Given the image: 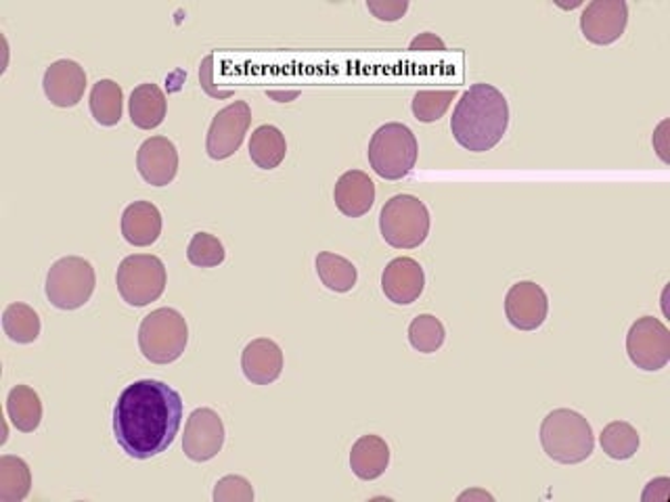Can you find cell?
Masks as SVG:
<instances>
[{"mask_svg":"<svg viewBox=\"0 0 670 502\" xmlns=\"http://www.w3.org/2000/svg\"><path fill=\"white\" fill-rule=\"evenodd\" d=\"M285 153H287V142L284 132L277 126L265 124L252 132L249 158L258 168L263 170L279 168L285 160Z\"/></svg>","mask_w":670,"mask_h":502,"instance_id":"obj_23","label":"cell"},{"mask_svg":"<svg viewBox=\"0 0 670 502\" xmlns=\"http://www.w3.org/2000/svg\"><path fill=\"white\" fill-rule=\"evenodd\" d=\"M123 86L114 81H99L91 90V114L102 126H116L123 120Z\"/></svg>","mask_w":670,"mask_h":502,"instance_id":"obj_26","label":"cell"},{"mask_svg":"<svg viewBox=\"0 0 670 502\" xmlns=\"http://www.w3.org/2000/svg\"><path fill=\"white\" fill-rule=\"evenodd\" d=\"M669 128V121H662L660 126H658V130H656V135H653V145H656V149H658V153H660V158L664 161H669L667 158V142H664V130Z\"/></svg>","mask_w":670,"mask_h":502,"instance_id":"obj_36","label":"cell"},{"mask_svg":"<svg viewBox=\"0 0 670 502\" xmlns=\"http://www.w3.org/2000/svg\"><path fill=\"white\" fill-rule=\"evenodd\" d=\"M338 210L348 218H361L375 203V184L361 170L344 172L333 189Z\"/></svg>","mask_w":670,"mask_h":502,"instance_id":"obj_18","label":"cell"},{"mask_svg":"<svg viewBox=\"0 0 670 502\" xmlns=\"http://www.w3.org/2000/svg\"><path fill=\"white\" fill-rule=\"evenodd\" d=\"M549 298L534 281L515 282L506 296V317L518 331H536L547 321Z\"/></svg>","mask_w":670,"mask_h":502,"instance_id":"obj_13","label":"cell"},{"mask_svg":"<svg viewBox=\"0 0 670 502\" xmlns=\"http://www.w3.org/2000/svg\"><path fill=\"white\" fill-rule=\"evenodd\" d=\"M224 446V425L212 408H195L184 425L183 450L187 459L212 461Z\"/></svg>","mask_w":670,"mask_h":502,"instance_id":"obj_12","label":"cell"},{"mask_svg":"<svg viewBox=\"0 0 670 502\" xmlns=\"http://www.w3.org/2000/svg\"><path fill=\"white\" fill-rule=\"evenodd\" d=\"M7 415L23 434L36 431L42 421L41 396L30 385H15L7 396Z\"/></svg>","mask_w":670,"mask_h":502,"instance_id":"obj_22","label":"cell"},{"mask_svg":"<svg viewBox=\"0 0 670 502\" xmlns=\"http://www.w3.org/2000/svg\"><path fill=\"white\" fill-rule=\"evenodd\" d=\"M187 258L198 268H216L226 258L224 245L210 233H195L187 247Z\"/></svg>","mask_w":670,"mask_h":502,"instance_id":"obj_30","label":"cell"},{"mask_svg":"<svg viewBox=\"0 0 670 502\" xmlns=\"http://www.w3.org/2000/svg\"><path fill=\"white\" fill-rule=\"evenodd\" d=\"M128 109H130V120L137 128L153 130L166 118L168 100H166L162 88L158 84L149 82L132 90L130 100H128Z\"/></svg>","mask_w":670,"mask_h":502,"instance_id":"obj_21","label":"cell"},{"mask_svg":"<svg viewBox=\"0 0 670 502\" xmlns=\"http://www.w3.org/2000/svg\"><path fill=\"white\" fill-rule=\"evenodd\" d=\"M445 340H447L445 324L434 314H419L408 327V342L422 354L438 352Z\"/></svg>","mask_w":670,"mask_h":502,"instance_id":"obj_29","label":"cell"},{"mask_svg":"<svg viewBox=\"0 0 670 502\" xmlns=\"http://www.w3.org/2000/svg\"><path fill=\"white\" fill-rule=\"evenodd\" d=\"M32 490V471L28 462L2 455L0 457V502H21L28 499Z\"/></svg>","mask_w":670,"mask_h":502,"instance_id":"obj_24","label":"cell"},{"mask_svg":"<svg viewBox=\"0 0 670 502\" xmlns=\"http://www.w3.org/2000/svg\"><path fill=\"white\" fill-rule=\"evenodd\" d=\"M541 446L549 459L562 464L587 461L595 450L591 423L576 410H551L541 425Z\"/></svg>","mask_w":670,"mask_h":502,"instance_id":"obj_3","label":"cell"},{"mask_svg":"<svg viewBox=\"0 0 670 502\" xmlns=\"http://www.w3.org/2000/svg\"><path fill=\"white\" fill-rule=\"evenodd\" d=\"M457 90H419L413 99V116L424 124L438 121L447 114Z\"/></svg>","mask_w":670,"mask_h":502,"instance_id":"obj_31","label":"cell"},{"mask_svg":"<svg viewBox=\"0 0 670 502\" xmlns=\"http://www.w3.org/2000/svg\"><path fill=\"white\" fill-rule=\"evenodd\" d=\"M509 126V103L492 84H474L457 103L450 132L471 153H485L503 141Z\"/></svg>","mask_w":670,"mask_h":502,"instance_id":"obj_2","label":"cell"},{"mask_svg":"<svg viewBox=\"0 0 670 502\" xmlns=\"http://www.w3.org/2000/svg\"><path fill=\"white\" fill-rule=\"evenodd\" d=\"M183 423V398L168 383H130L114 408V436L130 459L147 461L166 452Z\"/></svg>","mask_w":670,"mask_h":502,"instance_id":"obj_1","label":"cell"},{"mask_svg":"<svg viewBox=\"0 0 670 502\" xmlns=\"http://www.w3.org/2000/svg\"><path fill=\"white\" fill-rule=\"evenodd\" d=\"M669 490H670L669 478H658V480H653V482L648 483V488H646V492H644V496H641V501H644V502H650V501L667 502V501H669Z\"/></svg>","mask_w":670,"mask_h":502,"instance_id":"obj_34","label":"cell"},{"mask_svg":"<svg viewBox=\"0 0 670 502\" xmlns=\"http://www.w3.org/2000/svg\"><path fill=\"white\" fill-rule=\"evenodd\" d=\"M97 285L95 268L81 256L55 261L46 275V298L60 310H78L93 298Z\"/></svg>","mask_w":670,"mask_h":502,"instance_id":"obj_7","label":"cell"},{"mask_svg":"<svg viewBox=\"0 0 670 502\" xmlns=\"http://www.w3.org/2000/svg\"><path fill=\"white\" fill-rule=\"evenodd\" d=\"M599 442L604 452L614 461H629L639 450V434L627 421H611L604 427Z\"/></svg>","mask_w":670,"mask_h":502,"instance_id":"obj_28","label":"cell"},{"mask_svg":"<svg viewBox=\"0 0 670 502\" xmlns=\"http://www.w3.org/2000/svg\"><path fill=\"white\" fill-rule=\"evenodd\" d=\"M380 231L387 245L396 249H415L429 235V212L415 195H394L380 214Z\"/></svg>","mask_w":670,"mask_h":502,"instance_id":"obj_6","label":"cell"},{"mask_svg":"<svg viewBox=\"0 0 670 502\" xmlns=\"http://www.w3.org/2000/svg\"><path fill=\"white\" fill-rule=\"evenodd\" d=\"M42 88L55 107H76L86 90V72L72 60L55 61L46 72Z\"/></svg>","mask_w":670,"mask_h":502,"instance_id":"obj_15","label":"cell"},{"mask_svg":"<svg viewBox=\"0 0 670 502\" xmlns=\"http://www.w3.org/2000/svg\"><path fill=\"white\" fill-rule=\"evenodd\" d=\"M629 23V4L625 0H593L581 15L583 36L597 46L620 41Z\"/></svg>","mask_w":670,"mask_h":502,"instance_id":"obj_11","label":"cell"},{"mask_svg":"<svg viewBox=\"0 0 670 502\" xmlns=\"http://www.w3.org/2000/svg\"><path fill=\"white\" fill-rule=\"evenodd\" d=\"M189 343V327L183 314L174 308H158L142 319L139 348L142 356L153 364L179 361Z\"/></svg>","mask_w":670,"mask_h":502,"instance_id":"obj_5","label":"cell"},{"mask_svg":"<svg viewBox=\"0 0 670 502\" xmlns=\"http://www.w3.org/2000/svg\"><path fill=\"white\" fill-rule=\"evenodd\" d=\"M390 464V448L386 440L380 436H363L359 438L352 450H350V469L352 473L363 480V482H373L386 473Z\"/></svg>","mask_w":670,"mask_h":502,"instance_id":"obj_20","label":"cell"},{"mask_svg":"<svg viewBox=\"0 0 670 502\" xmlns=\"http://www.w3.org/2000/svg\"><path fill=\"white\" fill-rule=\"evenodd\" d=\"M252 124V109L245 100H235L221 109L210 124L205 151L212 160H228L242 147Z\"/></svg>","mask_w":670,"mask_h":502,"instance_id":"obj_10","label":"cell"},{"mask_svg":"<svg viewBox=\"0 0 670 502\" xmlns=\"http://www.w3.org/2000/svg\"><path fill=\"white\" fill-rule=\"evenodd\" d=\"M408 49L411 51H445L447 44H445V41L440 36H436L432 32H424L417 39H413Z\"/></svg>","mask_w":670,"mask_h":502,"instance_id":"obj_35","label":"cell"},{"mask_svg":"<svg viewBox=\"0 0 670 502\" xmlns=\"http://www.w3.org/2000/svg\"><path fill=\"white\" fill-rule=\"evenodd\" d=\"M166 266L158 256L151 254H135L120 261L118 266V291L128 306L142 308L151 301L162 298L166 289Z\"/></svg>","mask_w":670,"mask_h":502,"instance_id":"obj_8","label":"cell"},{"mask_svg":"<svg viewBox=\"0 0 670 502\" xmlns=\"http://www.w3.org/2000/svg\"><path fill=\"white\" fill-rule=\"evenodd\" d=\"M137 168L142 181L151 186H166L177 179L179 151L166 137H151L142 142L137 153Z\"/></svg>","mask_w":670,"mask_h":502,"instance_id":"obj_14","label":"cell"},{"mask_svg":"<svg viewBox=\"0 0 670 502\" xmlns=\"http://www.w3.org/2000/svg\"><path fill=\"white\" fill-rule=\"evenodd\" d=\"M426 287V275L422 264L413 258H396L390 261L382 275V289L387 300L396 306H408L419 300Z\"/></svg>","mask_w":670,"mask_h":502,"instance_id":"obj_16","label":"cell"},{"mask_svg":"<svg viewBox=\"0 0 670 502\" xmlns=\"http://www.w3.org/2000/svg\"><path fill=\"white\" fill-rule=\"evenodd\" d=\"M214 502H254V488L242 476H226L214 488Z\"/></svg>","mask_w":670,"mask_h":502,"instance_id":"obj_32","label":"cell"},{"mask_svg":"<svg viewBox=\"0 0 670 502\" xmlns=\"http://www.w3.org/2000/svg\"><path fill=\"white\" fill-rule=\"evenodd\" d=\"M245 380L254 385H270L284 373V352L268 338L247 343L242 354Z\"/></svg>","mask_w":670,"mask_h":502,"instance_id":"obj_17","label":"cell"},{"mask_svg":"<svg viewBox=\"0 0 670 502\" xmlns=\"http://www.w3.org/2000/svg\"><path fill=\"white\" fill-rule=\"evenodd\" d=\"M123 235L135 247H147L162 235V214L151 201H135L123 214Z\"/></svg>","mask_w":670,"mask_h":502,"instance_id":"obj_19","label":"cell"},{"mask_svg":"<svg viewBox=\"0 0 670 502\" xmlns=\"http://www.w3.org/2000/svg\"><path fill=\"white\" fill-rule=\"evenodd\" d=\"M2 329L15 343H34L41 335V317L28 303H9L2 312Z\"/></svg>","mask_w":670,"mask_h":502,"instance_id":"obj_25","label":"cell"},{"mask_svg":"<svg viewBox=\"0 0 670 502\" xmlns=\"http://www.w3.org/2000/svg\"><path fill=\"white\" fill-rule=\"evenodd\" d=\"M366 9L380 21H398L406 13V0H366Z\"/></svg>","mask_w":670,"mask_h":502,"instance_id":"obj_33","label":"cell"},{"mask_svg":"<svg viewBox=\"0 0 670 502\" xmlns=\"http://www.w3.org/2000/svg\"><path fill=\"white\" fill-rule=\"evenodd\" d=\"M366 156L377 177L384 181H401L413 172L419 147L408 126L401 121H390L375 130Z\"/></svg>","mask_w":670,"mask_h":502,"instance_id":"obj_4","label":"cell"},{"mask_svg":"<svg viewBox=\"0 0 670 502\" xmlns=\"http://www.w3.org/2000/svg\"><path fill=\"white\" fill-rule=\"evenodd\" d=\"M461 501H494L488 492L485 490H469V492H464L461 496H459V502Z\"/></svg>","mask_w":670,"mask_h":502,"instance_id":"obj_37","label":"cell"},{"mask_svg":"<svg viewBox=\"0 0 670 502\" xmlns=\"http://www.w3.org/2000/svg\"><path fill=\"white\" fill-rule=\"evenodd\" d=\"M627 354L641 371H662L670 361L669 327L653 317L637 319L627 335Z\"/></svg>","mask_w":670,"mask_h":502,"instance_id":"obj_9","label":"cell"},{"mask_svg":"<svg viewBox=\"0 0 670 502\" xmlns=\"http://www.w3.org/2000/svg\"><path fill=\"white\" fill-rule=\"evenodd\" d=\"M317 275L327 289L336 291V293L350 291L359 279L357 266L352 261L345 260L344 256H338L331 252H321L317 256Z\"/></svg>","mask_w":670,"mask_h":502,"instance_id":"obj_27","label":"cell"}]
</instances>
